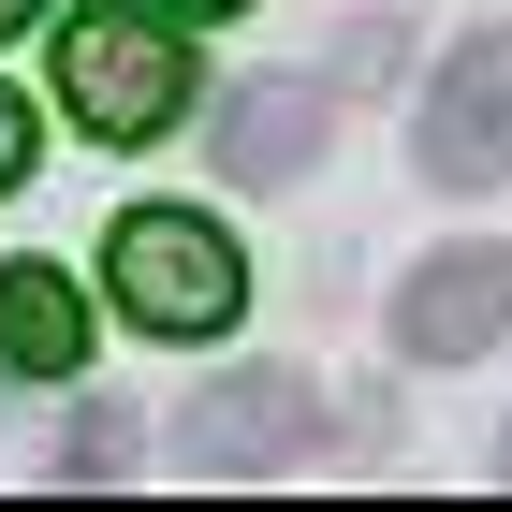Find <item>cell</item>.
<instances>
[{
    "label": "cell",
    "mask_w": 512,
    "mask_h": 512,
    "mask_svg": "<svg viewBox=\"0 0 512 512\" xmlns=\"http://www.w3.org/2000/svg\"><path fill=\"white\" fill-rule=\"evenodd\" d=\"M161 15H235V0H161Z\"/></svg>",
    "instance_id": "30bf717a"
},
{
    "label": "cell",
    "mask_w": 512,
    "mask_h": 512,
    "mask_svg": "<svg viewBox=\"0 0 512 512\" xmlns=\"http://www.w3.org/2000/svg\"><path fill=\"white\" fill-rule=\"evenodd\" d=\"M15 176H30V103L0 88V191H15Z\"/></svg>",
    "instance_id": "9c48e42d"
},
{
    "label": "cell",
    "mask_w": 512,
    "mask_h": 512,
    "mask_svg": "<svg viewBox=\"0 0 512 512\" xmlns=\"http://www.w3.org/2000/svg\"><path fill=\"white\" fill-rule=\"evenodd\" d=\"M322 454V395L308 381H220L176 410V469H293Z\"/></svg>",
    "instance_id": "277c9868"
},
{
    "label": "cell",
    "mask_w": 512,
    "mask_h": 512,
    "mask_svg": "<svg viewBox=\"0 0 512 512\" xmlns=\"http://www.w3.org/2000/svg\"><path fill=\"white\" fill-rule=\"evenodd\" d=\"M59 454H74V469H132V454H147V425H132V410H88Z\"/></svg>",
    "instance_id": "ba28073f"
},
{
    "label": "cell",
    "mask_w": 512,
    "mask_h": 512,
    "mask_svg": "<svg viewBox=\"0 0 512 512\" xmlns=\"http://www.w3.org/2000/svg\"><path fill=\"white\" fill-rule=\"evenodd\" d=\"M322 118H337V103H322L308 74L235 88V103H220V176H249V191H264V176H308V161H322Z\"/></svg>",
    "instance_id": "8992f818"
},
{
    "label": "cell",
    "mask_w": 512,
    "mask_h": 512,
    "mask_svg": "<svg viewBox=\"0 0 512 512\" xmlns=\"http://www.w3.org/2000/svg\"><path fill=\"white\" fill-rule=\"evenodd\" d=\"M59 88H74L88 132L147 147V132L191 103V44L161 30V15H132V0H118V15H74V30H59Z\"/></svg>",
    "instance_id": "7a4b0ae2"
},
{
    "label": "cell",
    "mask_w": 512,
    "mask_h": 512,
    "mask_svg": "<svg viewBox=\"0 0 512 512\" xmlns=\"http://www.w3.org/2000/svg\"><path fill=\"white\" fill-rule=\"evenodd\" d=\"M103 264H118V308L147 322V337H220V322L249 308V264H235V235H220L205 205H132Z\"/></svg>",
    "instance_id": "6da1fadb"
},
{
    "label": "cell",
    "mask_w": 512,
    "mask_h": 512,
    "mask_svg": "<svg viewBox=\"0 0 512 512\" xmlns=\"http://www.w3.org/2000/svg\"><path fill=\"white\" fill-rule=\"evenodd\" d=\"M498 469H512V425H498Z\"/></svg>",
    "instance_id": "7c38bea8"
},
{
    "label": "cell",
    "mask_w": 512,
    "mask_h": 512,
    "mask_svg": "<svg viewBox=\"0 0 512 512\" xmlns=\"http://www.w3.org/2000/svg\"><path fill=\"white\" fill-rule=\"evenodd\" d=\"M30 15H44V0H0V30H30Z\"/></svg>",
    "instance_id": "8fae6325"
},
{
    "label": "cell",
    "mask_w": 512,
    "mask_h": 512,
    "mask_svg": "<svg viewBox=\"0 0 512 512\" xmlns=\"http://www.w3.org/2000/svg\"><path fill=\"white\" fill-rule=\"evenodd\" d=\"M0 352L30 366V381H74V366H88V308H74V278H44V264L0 278Z\"/></svg>",
    "instance_id": "52a82bcc"
},
{
    "label": "cell",
    "mask_w": 512,
    "mask_h": 512,
    "mask_svg": "<svg viewBox=\"0 0 512 512\" xmlns=\"http://www.w3.org/2000/svg\"><path fill=\"white\" fill-rule=\"evenodd\" d=\"M498 322H512V249H439V264H410V293H395V352H498Z\"/></svg>",
    "instance_id": "5b68a950"
},
{
    "label": "cell",
    "mask_w": 512,
    "mask_h": 512,
    "mask_svg": "<svg viewBox=\"0 0 512 512\" xmlns=\"http://www.w3.org/2000/svg\"><path fill=\"white\" fill-rule=\"evenodd\" d=\"M425 176L439 191H483L512 176V30H469L425 88Z\"/></svg>",
    "instance_id": "3957f363"
}]
</instances>
